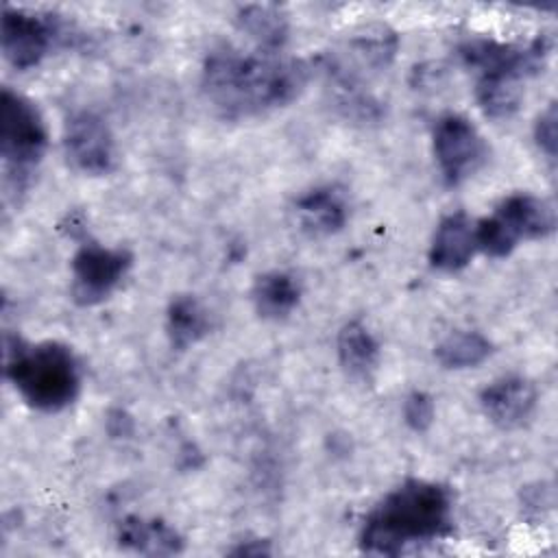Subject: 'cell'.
I'll return each instance as SVG.
<instances>
[{
    "mask_svg": "<svg viewBox=\"0 0 558 558\" xmlns=\"http://www.w3.org/2000/svg\"><path fill=\"white\" fill-rule=\"evenodd\" d=\"M63 148L70 166L83 174H107L116 166L113 135L94 111H78L65 122Z\"/></svg>",
    "mask_w": 558,
    "mask_h": 558,
    "instance_id": "9",
    "label": "cell"
},
{
    "mask_svg": "<svg viewBox=\"0 0 558 558\" xmlns=\"http://www.w3.org/2000/svg\"><path fill=\"white\" fill-rule=\"evenodd\" d=\"M211 329L209 312L192 294H179L170 301L166 312V331L170 344L179 351L196 344Z\"/></svg>",
    "mask_w": 558,
    "mask_h": 558,
    "instance_id": "16",
    "label": "cell"
},
{
    "mask_svg": "<svg viewBox=\"0 0 558 558\" xmlns=\"http://www.w3.org/2000/svg\"><path fill=\"white\" fill-rule=\"evenodd\" d=\"M434 157L447 185H460L469 179L486 159V144L471 124L469 118L460 113H445L434 126Z\"/></svg>",
    "mask_w": 558,
    "mask_h": 558,
    "instance_id": "8",
    "label": "cell"
},
{
    "mask_svg": "<svg viewBox=\"0 0 558 558\" xmlns=\"http://www.w3.org/2000/svg\"><path fill=\"white\" fill-rule=\"evenodd\" d=\"M549 41L534 39L530 46H510L488 39L466 41L460 57L480 72L475 98L488 118H510L523 100V81L545 65Z\"/></svg>",
    "mask_w": 558,
    "mask_h": 558,
    "instance_id": "3",
    "label": "cell"
},
{
    "mask_svg": "<svg viewBox=\"0 0 558 558\" xmlns=\"http://www.w3.org/2000/svg\"><path fill=\"white\" fill-rule=\"evenodd\" d=\"M0 39L4 59L17 70H28L35 68L52 48L57 26L48 15L4 7Z\"/></svg>",
    "mask_w": 558,
    "mask_h": 558,
    "instance_id": "10",
    "label": "cell"
},
{
    "mask_svg": "<svg viewBox=\"0 0 558 558\" xmlns=\"http://www.w3.org/2000/svg\"><path fill=\"white\" fill-rule=\"evenodd\" d=\"M493 351L488 338L480 331L471 329H456L447 333L434 349V357L445 368H473L482 364Z\"/></svg>",
    "mask_w": 558,
    "mask_h": 558,
    "instance_id": "19",
    "label": "cell"
},
{
    "mask_svg": "<svg viewBox=\"0 0 558 558\" xmlns=\"http://www.w3.org/2000/svg\"><path fill=\"white\" fill-rule=\"evenodd\" d=\"M48 131L39 109L22 94L4 87L0 100V155L17 183L41 161Z\"/></svg>",
    "mask_w": 558,
    "mask_h": 558,
    "instance_id": "6",
    "label": "cell"
},
{
    "mask_svg": "<svg viewBox=\"0 0 558 558\" xmlns=\"http://www.w3.org/2000/svg\"><path fill=\"white\" fill-rule=\"evenodd\" d=\"M554 227L556 216L547 201L527 192H517L504 198L488 218L475 222L477 251H484L490 257H506L521 240L545 238Z\"/></svg>",
    "mask_w": 558,
    "mask_h": 558,
    "instance_id": "5",
    "label": "cell"
},
{
    "mask_svg": "<svg viewBox=\"0 0 558 558\" xmlns=\"http://www.w3.org/2000/svg\"><path fill=\"white\" fill-rule=\"evenodd\" d=\"M118 541L124 549L146 556H168L183 549L181 534L161 519L126 517L120 523Z\"/></svg>",
    "mask_w": 558,
    "mask_h": 558,
    "instance_id": "14",
    "label": "cell"
},
{
    "mask_svg": "<svg viewBox=\"0 0 558 558\" xmlns=\"http://www.w3.org/2000/svg\"><path fill=\"white\" fill-rule=\"evenodd\" d=\"M338 360L355 379H368L379 362V342L362 320H349L338 331Z\"/></svg>",
    "mask_w": 558,
    "mask_h": 558,
    "instance_id": "17",
    "label": "cell"
},
{
    "mask_svg": "<svg viewBox=\"0 0 558 558\" xmlns=\"http://www.w3.org/2000/svg\"><path fill=\"white\" fill-rule=\"evenodd\" d=\"M449 530V488L427 480H405L366 514L360 547L375 556H397L405 547L436 541Z\"/></svg>",
    "mask_w": 558,
    "mask_h": 558,
    "instance_id": "2",
    "label": "cell"
},
{
    "mask_svg": "<svg viewBox=\"0 0 558 558\" xmlns=\"http://www.w3.org/2000/svg\"><path fill=\"white\" fill-rule=\"evenodd\" d=\"M434 414H436V408H434V399L423 392V390H414L405 397V403H403V421L408 423L410 429L414 432H425L429 429V425L434 423Z\"/></svg>",
    "mask_w": 558,
    "mask_h": 558,
    "instance_id": "20",
    "label": "cell"
},
{
    "mask_svg": "<svg viewBox=\"0 0 558 558\" xmlns=\"http://www.w3.org/2000/svg\"><path fill=\"white\" fill-rule=\"evenodd\" d=\"M480 405L490 423L501 429L521 427L536 408V388L521 375L501 377L480 392Z\"/></svg>",
    "mask_w": 558,
    "mask_h": 558,
    "instance_id": "11",
    "label": "cell"
},
{
    "mask_svg": "<svg viewBox=\"0 0 558 558\" xmlns=\"http://www.w3.org/2000/svg\"><path fill=\"white\" fill-rule=\"evenodd\" d=\"M235 20L240 31L264 52H279L288 41V20L279 7L248 4L238 11Z\"/></svg>",
    "mask_w": 558,
    "mask_h": 558,
    "instance_id": "18",
    "label": "cell"
},
{
    "mask_svg": "<svg viewBox=\"0 0 558 558\" xmlns=\"http://www.w3.org/2000/svg\"><path fill=\"white\" fill-rule=\"evenodd\" d=\"M255 312L266 320H281L294 312L301 301V288L296 279L281 270L264 272L253 283Z\"/></svg>",
    "mask_w": 558,
    "mask_h": 558,
    "instance_id": "15",
    "label": "cell"
},
{
    "mask_svg": "<svg viewBox=\"0 0 558 558\" xmlns=\"http://www.w3.org/2000/svg\"><path fill=\"white\" fill-rule=\"evenodd\" d=\"M475 251V222L464 211H456L438 222L429 244V264L442 272H458L473 259Z\"/></svg>",
    "mask_w": 558,
    "mask_h": 558,
    "instance_id": "12",
    "label": "cell"
},
{
    "mask_svg": "<svg viewBox=\"0 0 558 558\" xmlns=\"http://www.w3.org/2000/svg\"><path fill=\"white\" fill-rule=\"evenodd\" d=\"M312 63L277 52L216 48L203 63L201 85L209 105L227 120H242L292 102L305 87Z\"/></svg>",
    "mask_w": 558,
    "mask_h": 558,
    "instance_id": "1",
    "label": "cell"
},
{
    "mask_svg": "<svg viewBox=\"0 0 558 558\" xmlns=\"http://www.w3.org/2000/svg\"><path fill=\"white\" fill-rule=\"evenodd\" d=\"M556 105L551 102L538 118L534 124V140L538 144V148L554 159L556 157Z\"/></svg>",
    "mask_w": 558,
    "mask_h": 558,
    "instance_id": "21",
    "label": "cell"
},
{
    "mask_svg": "<svg viewBox=\"0 0 558 558\" xmlns=\"http://www.w3.org/2000/svg\"><path fill=\"white\" fill-rule=\"evenodd\" d=\"M133 264L126 248H109L98 242H85L72 257V299L78 305L105 301L124 279Z\"/></svg>",
    "mask_w": 558,
    "mask_h": 558,
    "instance_id": "7",
    "label": "cell"
},
{
    "mask_svg": "<svg viewBox=\"0 0 558 558\" xmlns=\"http://www.w3.org/2000/svg\"><path fill=\"white\" fill-rule=\"evenodd\" d=\"M4 347V373L31 408L59 412L74 403L81 390V371L65 344H24L20 338L7 336Z\"/></svg>",
    "mask_w": 558,
    "mask_h": 558,
    "instance_id": "4",
    "label": "cell"
},
{
    "mask_svg": "<svg viewBox=\"0 0 558 558\" xmlns=\"http://www.w3.org/2000/svg\"><path fill=\"white\" fill-rule=\"evenodd\" d=\"M296 222L303 233L312 238H325L338 233L349 220V207L344 196L329 185L314 187L294 203Z\"/></svg>",
    "mask_w": 558,
    "mask_h": 558,
    "instance_id": "13",
    "label": "cell"
}]
</instances>
